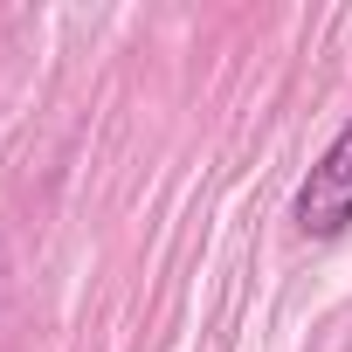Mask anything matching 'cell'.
Listing matches in <instances>:
<instances>
[{
  "mask_svg": "<svg viewBox=\"0 0 352 352\" xmlns=\"http://www.w3.org/2000/svg\"><path fill=\"white\" fill-rule=\"evenodd\" d=\"M290 221L304 242H338L352 228V118L331 131V145L311 159V173L290 194Z\"/></svg>",
  "mask_w": 352,
  "mask_h": 352,
  "instance_id": "6da1fadb",
  "label": "cell"
}]
</instances>
